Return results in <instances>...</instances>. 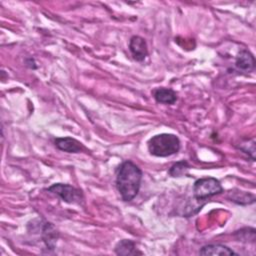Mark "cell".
Instances as JSON below:
<instances>
[{
  "label": "cell",
  "instance_id": "cell-1",
  "mask_svg": "<svg viewBox=\"0 0 256 256\" xmlns=\"http://www.w3.org/2000/svg\"><path fill=\"white\" fill-rule=\"evenodd\" d=\"M141 169L131 161H124L117 170L116 187L121 198L128 202L133 200L140 189Z\"/></svg>",
  "mask_w": 256,
  "mask_h": 256
},
{
  "label": "cell",
  "instance_id": "cell-2",
  "mask_svg": "<svg viewBox=\"0 0 256 256\" xmlns=\"http://www.w3.org/2000/svg\"><path fill=\"white\" fill-rule=\"evenodd\" d=\"M148 151L155 157H168L180 150L181 142L178 136L172 133H161L154 135L148 140Z\"/></svg>",
  "mask_w": 256,
  "mask_h": 256
},
{
  "label": "cell",
  "instance_id": "cell-3",
  "mask_svg": "<svg viewBox=\"0 0 256 256\" xmlns=\"http://www.w3.org/2000/svg\"><path fill=\"white\" fill-rule=\"evenodd\" d=\"M223 187L220 181L213 177H204L195 181L193 185L194 198L198 201H205L206 199L221 194Z\"/></svg>",
  "mask_w": 256,
  "mask_h": 256
},
{
  "label": "cell",
  "instance_id": "cell-4",
  "mask_svg": "<svg viewBox=\"0 0 256 256\" xmlns=\"http://www.w3.org/2000/svg\"><path fill=\"white\" fill-rule=\"evenodd\" d=\"M47 191L56 194L66 203L79 204L83 200L82 192L69 184L56 183L48 187Z\"/></svg>",
  "mask_w": 256,
  "mask_h": 256
},
{
  "label": "cell",
  "instance_id": "cell-5",
  "mask_svg": "<svg viewBox=\"0 0 256 256\" xmlns=\"http://www.w3.org/2000/svg\"><path fill=\"white\" fill-rule=\"evenodd\" d=\"M129 50L133 58L138 62L143 61L148 55V48H147L146 41L144 40V38L137 35H134L130 38Z\"/></svg>",
  "mask_w": 256,
  "mask_h": 256
},
{
  "label": "cell",
  "instance_id": "cell-6",
  "mask_svg": "<svg viewBox=\"0 0 256 256\" xmlns=\"http://www.w3.org/2000/svg\"><path fill=\"white\" fill-rule=\"evenodd\" d=\"M235 67L240 72L250 73L255 68L254 56L248 50H241L235 60Z\"/></svg>",
  "mask_w": 256,
  "mask_h": 256
},
{
  "label": "cell",
  "instance_id": "cell-7",
  "mask_svg": "<svg viewBox=\"0 0 256 256\" xmlns=\"http://www.w3.org/2000/svg\"><path fill=\"white\" fill-rule=\"evenodd\" d=\"M54 143L59 150L68 153H79L84 149L82 144L72 137H59L54 140Z\"/></svg>",
  "mask_w": 256,
  "mask_h": 256
},
{
  "label": "cell",
  "instance_id": "cell-8",
  "mask_svg": "<svg viewBox=\"0 0 256 256\" xmlns=\"http://www.w3.org/2000/svg\"><path fill=\"white\" fill-rule=\"evenodd\" d=\"M41 234L47 249H54L55 243L57 242V238H58V233L55 227L51 223L45 222L42 224Z\"/></svg>",
  "mask_w": 256,
  "mask_h": 256
},
{
  "label": "cell",
  "instance_id": "cell-9",
  "mask_svg": "<svg viewBox=\"0 0 256 256\" xmlns=\"http://www.w3.org/2000/svg\"><path fill=\"white\" fill-rule=\"evenodd\" d=\"M200 255H220V256H225V255H238L235 251L230 249L229 247L221 244H209L203 246L200 251Z\"/></svg>",
  "mask_w": 256,
  "mask_h": 256
},
{
  "label": "cell",
  "instance_id": "cell-10",
  "mask_svg": "<svg viewBox=\"0 0 256 256\" xmlns=\"http://www.w3.org/2000/svg\"><path fill=\"white\" fill-rule=\"evenodd\" d=\"M153 97L156 102L161 104H174L177 100V94L170 88H157L153 91Z\"/></svg>",
  "mask_w": 256,
  "mask_h": 256
},
{
  "label": "cell",
  "instance_id": "cell-11",
  "mask_svg": "<svg viewBox=\"0 0 256 256\" xmlns=\"http://www.w3.org/2000/svg\"><path fill=\"white\" fill-rule=\"evenodd\" d=\"M228 198L239 205H249L255 202V196L253 194L240 191L237 189H233L229 191Z\"/></svg>",
  "mask_w": 256,
  "mask_h": 256
},
{
  "label": "cell",
  "instance_id": "cell-12",
  "mask_svg": "<svg viewBox=\"0 0 256 256\" xmlns=\"http://www.w3.org/2000/svg\"><path fill=\"white\" fill-rule=\"evenodd\" d=\"M115 253L117 255H123V256L142 254L141 252H139L137 250L135 242H133L132 240H128V239H123L116 244Z\"/></svg>",
  "mask_w": 256,
  "mask_h": 256
},
{
  "label": "cell",
  "instance_id": "cell-13",
  "mask_svg": "<svg viewBox=\"0 0 256 256\" xmlns=\"http://www.w3.org/2000/svg\"><path fill=\"white\" fill-rule=\"evenodd\" d=\"M189 168H190V166H189L188 162L185 160H182V161L174 163L171 166V168L169 169L168 173L171 177H181V176L186 175Z\"/></svg>",
  "mask_w": 256,
  "mask_h": 256
},
{
  "label": "cell",
  "instance_id": "cell-14",
  "mask_svg": "<svg viewBox=\"0 0 256 256\" xmlns=\"http://www.w3.org/2000/svg\"><path fill=\"white\" fill-rule=\"evenodd\" d=\"M245 231L244 232V229H241L240 231H237L235 234H238L239 237L237 239H239V241H243V240H250L251 242H254L255 241V230L253 228H245Z\"/></svg>",
  "mask_w": 256,
  "mask_h": 256
}]
</instances>
